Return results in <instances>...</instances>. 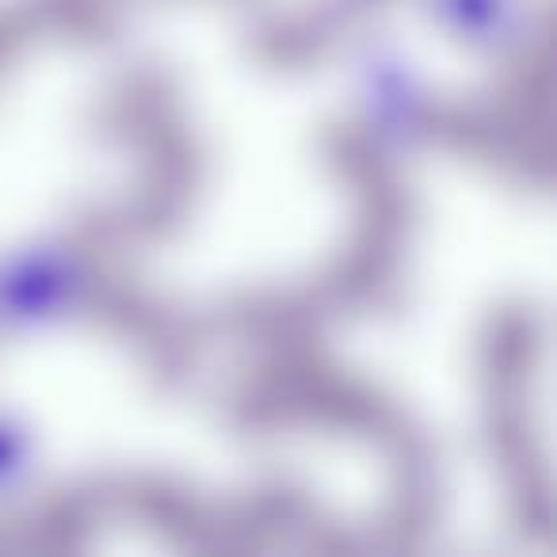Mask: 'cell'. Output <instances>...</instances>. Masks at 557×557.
<instances>
[{
	"mask_svg": "<svg viewBox=\"0 0 557 557\" xmlns=\"http://www.w3.org/2000/svg\"><path fill=\"white\" fill-rule=\"evenodd\" d=\"M92 263L62 240H35L0 256V341L42 336L92 298Z\"/></svg>",
	"mask_w": 557,
	"mask_h": 557,
	"instance_id": "obj_1",
	"label": "cell"
},
{
	"mask_svg": "<svg viewBox=\"0 0 557 557\" xmlns=\"http://www.w3.org/2000/svg\"><path fill=\"white\" fill-rule=\"evenodd\" d=\"M356 111L367 134L389 149H412L432 119L424 81L394 47H367L356 62Z\"/></svg>",
	"mask_w": 557,
	"mask_h": 557,
	"instance_id": "obj_2",
	"label": "cell"
},
{
	"mask_svg": "<svg viewBox=\"0 0 557 557\" xmlns=\"http://www.w3.org/2000/svg\"><path fill=\"white\" fill-rule=\"evenodd\" d=\"M39 443L24 417L0 409V504H12L35 485Z\"/></svg>",
	"mask_w": 557,
	"mask_h": 557,
	"instance_id": "obj_4",
	"label": "cell"
},
{
	"mask_svg": "<svg viewBox=\"0 0 557 557\" xmlns=\"http://www.w3.org/2000/svg\"><path fill=\"white\" fill-rule=\"evenodd\" d=\"M428 4L447 32L470 42H485V47L511 39L523 16L519 0H428Z\"/></svg>",
	"mask_w": 557,
	"mask_h": 557,
	"instance_id": "obj_3",
	"label": "cell"
}]
</instances>
